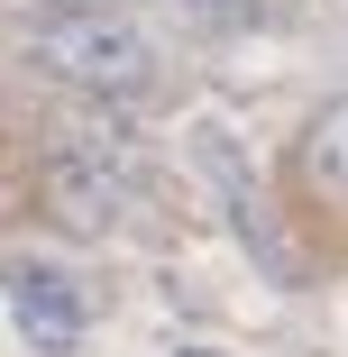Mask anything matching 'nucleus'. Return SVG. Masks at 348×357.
I'll use <instances>...</instances> for the list:
<instances>
[{
  "mask_svg": "<svg viewBox=\"0 0 348 357\" xmlns=\"http://www.w3.org/2000/svg\"><path fill=\"white\" fill-rule=\"evenodd\" d=\"M37 64L55 83H74L83 101H147L156 92V46L119 10H55V19H37Z\"/></svg>",
  "mask_w": 348,
  "mask_h": 357,
  "instance_id": "1",
  "label": "nucleus"
},
{
  "mask_svg": "<svg viewBox=\"0 0 348 357\" xmlns=\"http://www.w3.org/2000/svg\"><path fill=\"white\" fill-rule=\"evenodd\" d=\"M128 202H137V156L119 137H64L46 156V211L74 238H110L128 220Z\"/></svg>",
  "mask_w": 348,
  "mask_h": 357,
  "instance_id": "2",
  "label": "nucleus"
},
{
  "mask_svg": "<svg viewBox=\"0 0 348 357\" xmlns=\"http://www.w3.org/2000/svg\"><path fill=\"white\" fill-rule=\"evenodd\" d=\"M0 294H10V330L37 348V357H74L83 330H92V303H83V284L46 266V257H10L0 266Z\"/></svg>",
  "mask_w": 348,
  "mask_h": 357,
  "instance_id": "3",
  "label": "nucleus"
},
{
  "mask_svg": "<svg viewBox=\"0 0 348 357\" xmlns=\"http://www.w3.org/2000/svg\"><path fill=\"white\" fill-rule=\"evenodd\" d=\"M303 174H312L321 192L348 202V92L312 110V128H303Z\"/></svg>",
  "mask_w": 348,
  "mask_h": 357,
  "instance_id": "4",
  "label": "nucleus"
},
{
  "mask_svg": "<svg viewBox=\"0 0 348 357\" xmlns=\"http://www.w3.org/2000/svg\"><path fill=\"white\" fill-rule=\"evenodd\" d=\"M192 19H211V28H257L266 19V0H183Z\"/></svg>",
  "mask_w": 348,
  "mask_h": 357,
  "instance_id": "5",
  "label": "nucleus"
},
{
  "mask_svg": "<svg viewBox=\"0 0 348 357\" xmlns=\"http://www.w3.org/2000/svg\"><path fill=\"white\" fill-rule=\"evenodd\" d=\"M174 357H220V348H202V339H183V348H174Z\"/></svg>",
  "mask_w": 348,
  "mask_h": 357,
  "instance_id": "6",
  "label": "nucleus"
},
{
  "mask_svg": "<svg viewBox=\"0 0 348 357\" xmlns=\"http://www.w3.org/2000/svg\"><path fill=\"white\" fill-rule=\"evenodd\" d=\"M0 137H10V110H0Z\"/></svg>",
  "mask_w": 348,
  "mask_h": 357,
  "instance_id": "7",
  "label": "nucleus"
}]
</instances>
